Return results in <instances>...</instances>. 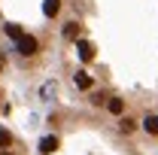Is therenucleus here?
I'll list each match as a JSON object with an SVG mask.
<instances>
[{"mask_svg":"<svg viewBox=\"0 0 158 155\" xmlns=\"http://www.w3.org/2000/svg\"><path fill=\"white\" fill-rule=\"evenodd\" d=\"M106 107H110V113H122V110H125V103H122V100H110V103H106Z\"/></svg>","mask_w":158,"mask_h":155,"instance_id":"nucleus-7","label":"nucleus"},{"mask_svg":"<svg viewBox=\"0 0 158 155\" xmlns=\"http://www.w3.org/2000/svg\"><path fill=\"white\" fill-rule=\"evenodd\" d=\"M6 34H9V37H15V40H21V34H19V24H6Z\"/></svg>","mask_w":158,"mask_h":155,"instance_id":"nucleus-8","label":"nucleus"},{"mask_svg":"<svg viewBox=\"0 0 158 155\" xmlns=\"http://www.w3.org/2000/svg\"><path fill=\"white\" fill-rule=\"evenodd\" d=\"M76 49H79V55H82V58H85V61H88V58H91V55H94V52H91V46H88L85 40H82V43H76Z\"/></svg>","mask_w":158,"mask_h":155,"instance_id":"nucleus-4","label":"nucleus"},{"mask_svg":"<svg viewBox=\"0 0 158 155\" xmlns=\"http://www.w3.org/2000/svg\"><path fill=\"white\" fill-rule=\"evenodd\" d=\"M76 85L79 88H88V85H91V76H88V73H76Z\"/></svg>","mask_w":158,"mask_h":155,"instance_id":"nucleus-6","label":"nucleus"},{"mask_svg":"<svg viewBox=\"0 0 158 155\" xmlns=\"http://www.w3.org/2000/svg\"><path fill=\"white\" fill-rule=\"evenodd\" d=\"M55 149H58V140H55V137H43L40 152H55Z\"/></svg>","mask_w":158,"mask_h":155,"instance_id":"nucleus-2","label":"nucleus"},{"mask_svg":"<svg viewBox=\"0 0 158 155\" xmlns=\"http://www.w3.org/2000/svg\"><path fill=\"white\" fill-rule=\"evenodd\" d=\"M58 0H46V6H43V12H46V15H55V12H58Z\"/></svg>","mask_w":158,"mask_h":155,"instance_id":"nucleus-5","label":"nucleus"},{"mask_svg":"<svg viewBox=\"0 0 158 155\" xmlns=\"http://www.w3.org/2000/svg\"><path fill=\"white\" fill-rule=\"evenodd\" d=\"M6 143H9V134H6V131H0V146H6Z\"/></svg>","mask_w":158,"mask_h":155,"instance_id":"nucleus-9","label":"nucleus"},{"mask_svg":"<svg viewBox=\"0 0 158 155\" xmlns=\"http://www.w3.org/2000/svg\"><path fill=\"white\" fill-rule=\"evenodd\" d=\"M19 52H21V55L37 52V40H34V37H21V40H19Z\"/></svg>","mask_w":158,"mask_h":155,"instance_id":"nucleus-1","label":"nucleus"},{"mask_svg":"<svg viewBox=\"0 0 158 155\" xmlns=\"http://www.w3.org/2000/svg\"><path fill=\"white\" fill-rule=\"evenodd\" d=\"M143 128H146L149 134H158V116H146V122H143Z\"/></svg>","mask_w":158,"mask_h":155,"instance_id":"nucleus-3","label":"nucleus"}]
</instances>
